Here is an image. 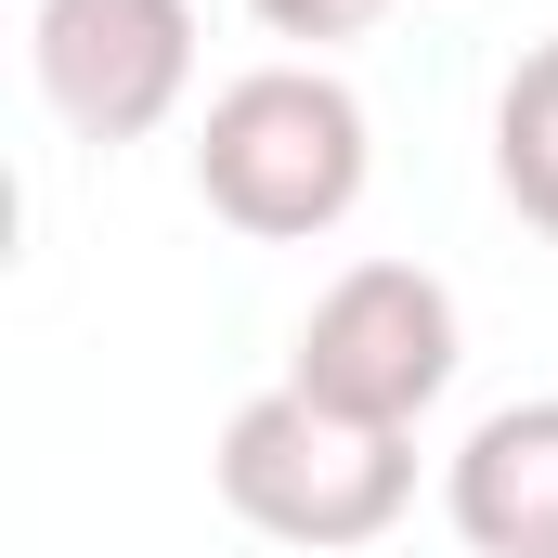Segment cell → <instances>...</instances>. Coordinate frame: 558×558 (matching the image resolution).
<instances>
[{
    "mask_svg": "<svg viewBox=\"0 0 558 558\" xmlns=\"http://www.w3.org/2000/svg\"><path fill=\"white\" fill-rule=\"evenodd\" d=\"M377 182V118L338 65H247L195 118V195L247 247H312L364 208Z\"/></svg>",
    "mask_w": 558,
    "mask_h": 558,
    "instance_id": "1",
    "label": "cell"
},
{
    "mask_svg": "<svg viewBox=\"0 0 558 558\" xmlns=\"http://www.w3.org/2000/svg\"><path fill=\"white\" fill-rule=\"evenodd\" d=\"M221 507L274 546H312V558H351L377 546L403 507H416V428H364L312 390H260L221 416V454H208Z\"/></svg>",
    "mask_w": 558,
    "mask_h": 558,
    "instance_id": "2",
    "label": "cell"
},
{
    "mask_svg": "<svg viewBox=\"0 0 558 558\" xmlns=\"http://www.w3.org/2000/svg\"><path fill=\"white\" fill-rule=\"evenodd\" d=\"M468 364V325H454V286L428 260H351L299 312V351H286V390L338 403L364 428H416Z\"/></svg>",
    "mask_w": 558,
    "mask_h": 558,
    "instance_id": "3",
    "label": "cell"
},
{
    "mask_svg": "<svg viewBox=\"0 0 558 558\" xmlns=\"http://www.w3.org/2000/svg\"><path fill=\"white\" fill-rule=\"evenodd\" d=\"M39 105L78 143H156L195 92V0H39L26 13Z\"/></svg>",
    "mask_w": 558,
    "mask_h": 558,
    "instance_id": "4",
    "label": "cell"
},
{
    "mask_svg": "<svg viewBox=\"0 0 558 558\" xmlns=\"http://www.w3.org/2000/svg\"><path fill=\"white\" fill-rule=\"evenodd\" d=\"M441 520L468 558H558V390L494 403L441 468Z\"/></svg>",
    "mask_w": 558,
    "mask_h": 558,
    "instance_id": "5",
    "label": "cell"
},
{
    "mask_svg": "<svg viewBox=\"0 0 558 558\" xmlns=\"http://www.w3.org/2000/svg\"><path fill=\"white\" fill-rule=\"evenodd\" d=\"M494 195L533 234H558V39H533L494 92Z\"/></svg>",
    "mask_w": 558,
    "mask_h": 558,
    "instance_id": "6",
    "label": "cell"
},
{
    "mask_svg": "<svg viewBox=\"0 0 558 558\" xmlns=\"http://www.w3.org/2000/svg\"><path fill=\"white\" fill-rule=\"evenodd\" d=\"M247 13H260L274 39H299V52L325 65V52H338V39H364V26H377L390 0H247Z\"/></svg>",
    "mask_w": 558,
    "mask_h": 558,
    "instance_id": "7",
    "label": "cell"
}]
</instances>
